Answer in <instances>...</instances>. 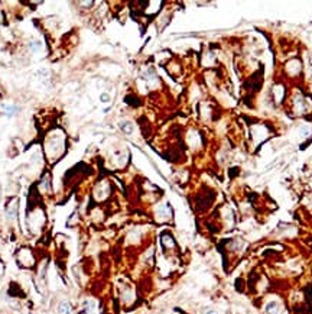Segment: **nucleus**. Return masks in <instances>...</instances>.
Instances as JSON below:
<instances>
[{
  "label": "nucleus",
  "mask_w": 312,
  "mask_h": 314,
  "mask_svg": "<svg viewBox=\"0 0 312 314\" xmlns=\"http://www.w3.org/2000/svg\"><path fill=\"white\" fill-rule=\"evenodd\" d=\"M58 313L59 314H71V306H69V303H66V301L61 303V304H59V308H58Z\"/></svg>",
  "instance_id": "nucleus-1"
},
{
  "label": "nucleus",
  "mask_w": 312,
  "mask_h": 314,
  "mask_svg": "<svg viewBox=\"0 0 312 314\" xmlns=\"http://www.w3.org/2000/svg\"><path fill=\"white\" fill-rule=\"evenodd\" d=\"M278 311V303L276 301H270L266 304V313L267 314H276Z\"/></svg>",
  "instance_id": "nucleus-2"
},
{
  "label": "nucleus",
  "mask_w": 312,
  "mask_h": 314,
  "mask_svg": "<svg viewBox=\"0 0 312 314\" xmlns=\"http://www.w3.org/2000/svg\"><path fill=\"white\" fill-rule=\"evenodd\" d=\"M120 127H122V130L126 132V133H131V132H133V124H131L130 122H122Z\"/></svg>",
  "instance_id": "nucleus-3"
},
{
  "label": "nucleus",
  "mask_w": 312,
  "mask_h": 314,
  "mask_svg": "<svg viewBox=\"0 0 312 314\" xmlns=\"http://www.w3.org/2000/svg\"><path fill=\"white\" fill-rule=\"evenodd\" d=\"M100 101L101 103H108L110 101V94L108 93H101L100 94Z\"/></svg>",
  "instance_id": "nucleus-4"
},
{
  "label": "nucleus",
  "mask_w": 312,
  "mask_h": 314,
  "mask_svg": "<svg viewBox=\"0 0 312 314\" xmlns=\"http://www.w3.org/2000/svg\"><path fill=\"white\" fill-rule=\"evenodd\" d=\"M207 314H218V313H217V311H208Z\"/></svg>",
  "instance_id": "nucleus-5"
}]
</instances>
